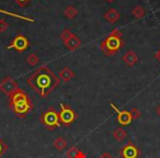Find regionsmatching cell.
I'll return each mask as SVG.
<instances>
[{
  "label": "cell",
  "mask_w": 160,
  "mask_h": 158,
  "mask_svg": "<svg viewBox=\"0 0 160 158\" xmlns=\"http://www.w3.org/2000/svg\"><path fill=\"white\" fill-rule=\"evenodd\" d=\"M30 46V42L24 35H17L7 46V49H16L17 52H24Z\"/></svg>",
  "instance_id": "52a82bcc"
},
{
  "label": "cell",
  "mask_w": 160,
  "mask_h": 158,
  "mask_svg": "<svg viewBox=\"0 0 160 158\" xmlns=\"http://www.w3.org/2000/svg\"><path fill=\"white\" fill-rule=\"evenodd\" d=\"M123 62H124L127 66L133 67L134 65L138 62V56L136 55V53L134 51H128L123 56Z\"/></svg>",
  "instance_id": "7c38bea8"
},
{
  "label": "cell",
  "mask_w": 160,
  "mask_h": 158,
  "mask_svg": "<svg viewBox=\"0 0 160 158\" xmlns=\"http://www.w3.org/2000/svg\"><path fill=\"white\" fill-rule=\"evenodd\" d=\"M0 12L3 14H7V16H10V17H13V18H17V19H21V20H24V21H28V22H34V20L32 18H28V17H23V16H20V14H16V13H12V12H9L7 10H3V9H0Z\"/></svg>",
  "instance_id": "d6986e66"
},
{
  "label": "cell",
  "mask_w": 160,
  "mask_h": 158,
  "mask_svg": "<svg viewBox=\"0 0 160 158\" xmlns=\"http://www.w3.org/2000/svg\"><path fill=\"white\" fill-rule=\"evenodd\" d=\"M132 14H133L136 19H142V18H144V17H145L146 11H145L144 8L140 7V6H136V7L132 10Z\"/></svg>",
  "instance_id": "ac0fdd59"
},
{
  "label": "cell",
  "mask_w": 160,
  "mask_h": 158,
  "mask_svg": "<svg viewBox=\"0 0 160 158\" xmlns=\"http://www.w3.org/2000/svg\"><path fill=\"white\" fill-rule=\"evenodd\" d=\"M113 137L118 142H122L127 137V132L122 127H118V129H115L113 131Z\"/></svg>",
  "instance_id": "2e32d148"
},
{
  "label": "cell",
  "mask_w": 160,
  "mask_h": 158,
  "mask_svg": "<svg viewBox=\"0 0 160 158\" xmlns=\"http://www.w3.org/2000/svg\"><path fill=\"white\" fill-rule=\"evenodd\" d=\"M124 45L122 38L120 36H115L113 34L110 33L104 40L101 42L100 44V49L102 51V53L105 56H112L114 54H116L122 46Z\"/></svg>",
  "instance_id": "3957f363"
},
{
  "label": "cell",
  "mask_w": 160,
  "mask_h": 158,
  "mask_svg": "<svg viewBox=\"0 0 160 158\" xmlns=\"http://www.w3.org/2000/svg\"><path fill=\"white\" fill-rule=\"evenodd\" d=\"M40 121L48 130H55L60 126L59 113L56 112L54 108H48L46 111L42 112L40 116Z\"/></svg>",
  "instance_id": "277c9868"
},
{
  "label": "cell",
  "mask_w": 160,
  "mask_h": 158,
  "mask_svg": "<svg viewBox=\"0 0 160 158\" xmlns=\"http://www.w3.org/2000/svg\"><path fill=\"white\" fill-rule=\"evenodd\" d=\"M19 89V86L14 79L11 77H6L0 81V91L5 94L6 96H11L13 92H16Z\"/></svg>",
  "instance_id": "8992f818"
},
{
  "label": "cell",
  "mask_w": 160,
  "mask_h": 158,
  "mask_svg": "<svg viewBox=\"0 0 160 158\" xmlns=\"http://www.w3.org/2000/svg\"><path fill=\"white\" fill-rule=\"evenodd\" d=\"M73 33H71L70 31H69L68 29H65L64 31L62 32V34H60V38H62V42H66L67 40H68V38H71V35H72Z\"/></svg>",
  "instance_id": "44dd1931"
},
{
  "label": "cell",
  "mask_w": 160,
  "mask_h": 158,
  "mask_svg": "<svg viewBox=\"0 0 160 158\" xmlns=\"http://www.w3.org/2000/svg\"><path fill=\"white\" fill-rule=\"evenodd\" d=\"M111 108L116 112V113H118L116 120H118V124L124 125V126L131 124V122L133 121V118H132L129 111H127V110H120L118 108L115 107V104H114V103H111Z\"/></svg>",
  "instance_id": "9c48e42d"
},
{
  "label": "cell",
  "mask_w": 160,
  "mask_h": 158,
  "mask_svg": "<svg viewBox=\"0 0 160 158\" xmlns=\"http://www.w3.org/2000/svg\"><path fill=\"white\" fill-rule=\"evenodd\" d=\"M75 77H76V74L73 73V70H71V68H69V67H64V68L59 71V74H58V78H59L62 81H64V83H68V81H70L71 79Z\"/></svg>",
  "instance_id": "8fae6325"
},
{
  "label": "cell",
  "mask_w": 160,
  "mask_h": 158,
  "mask_svg": "<svg viewBox=\"0 0 160 158\" xmlns=\"http://www.w3.org/2000/svg\"><path fill=\"white\" fill-rule=\"evenodd\" d=\"M8 28H9V24H8L7 21L5 19H0V33L6 32L8 30Z\"/></svg>",
  "instance_id": "603a6c76"
},
{
  "label": "cell",
  "mask_w": 160,
  "mask_h": 158,
  "mask_svg": "<svg viewBox=\"0 0 160 158\" xmlns=\"http://www.w3.org/2000/svg\"><path fill=\"white\" fill-rule=\"evenodd\" d=\"M98 158H113V156H112L110 153H103V154H101Z\"/></svg>",
  "instance_id": "4316f807"
},
{
  "label": "cell",
  "mask_w": 160,
  "mask_h": 158,
  "mask_svg": "<svg viewBox=\"0 0 160 158\" xmlns=\"http://www.w3.org/2000/svg\"><path fill=\"white\" fill-rule=\"evenodd\" d=\"M64 44H65V46L69 49V51H76V49H78L80 46H81V40H80L77 35L72 34L71 38H68Z\"/></svg>",
  "instance_id": "30bf717a"
},
{
  "label": "cell",
  "mask_w": 160,
  "mask_h": 158,
  "mask_svg": "<svg viewBox=\"0 0 160 158\" xmlns=\"http://www.w3.org/2000/svg\"><path fill=\"white\" fill-rule=\"evenodd\" d=\"M78 114L65 103H60V112H59V121L60 125L68 127L77 120Z\"/></svg>",
  "instance_id": "5b68a950"
},
{
  "label": "cell",
  "mask_w": 160,
  "mask_h": 158,
  "mask_svg": "<svg viewBox=\"0 0 160 158\" xmlns=\"http://www.w3.org/2000/svg\"><path fill=\"white\" fill-rule=\"evenodd\" d=\"M121 18V14H120V12L118 11V10H115V9H110L109 11H107L104 13V19H105V21H108L109 23H114V22H116V21L118 20V19Z\"/></svg>",
  "instance_id": "5bb4252c"
},
{
  "label": "cell",
  "mask_w": 160,
  "mask_h": 158,
  "mask_svg": "<svg viewBox=\"0 0 160 158\" xmlns=\"http://www.w3.org/2000/svg\"><path fill=\"white\" fill-rule=\"evenodd\" d=\"M105 1H108V3H113L114 0H105Z\"/></svg>",
  "instance_id": "f546056e"
},
{
  "label": "cell",
  "mask_w": 160,
  "mask_h": 158,
  "mask_svg": "<svg viewBox=\"0 0 160 158\" xmlns=\"http://www.w3.org/2000/svg\"><path fill=\"white\" fill-rule=\"evenodd\" d=\"M67 158H87V155L82 150H80L76 146H71L68 150L66 151Z\"/></svg>",
  "instance_id": "4fadbf2b"
},
{
  "label": "cell",
  "mask_w": 160,
  "mask_h": 158,
  "mask_svg": "<svg viewBox=\"0 0 160 158\" xmlns=\"http://www.w3.org/2000/svg\"><path fill=\"white\" fill-rule=\"evenodd\" d=\"M155 57L157 58V59H158V60H159V62H160V49H159V51L157 52V53L155 54Z\"/></svg>",
  "instance_id": "83f0119b"
},
{
  "label": "cell",
  "mask_w": 160,
  "mask_h": 158,
  "mask_svg": "<svg viewBox=\"0 0 160 158\" xmlns=\"http://www.w3.org/2000/svg\"><path fill=\"white\" fill-rule=\"evenodd\" d=\"M25 62H27L30 66H36V64L40 62V58H38V56L36 55V54L31 53L30 55L27 56V58H25Z\"/></svg>",
  "instance_id": "ffe728a7"
},
{
  "label": "cell",
  "mask_w": 160,
  "mask_h": 158,
  "mask_svg": "<svg viewBox=\"0 0 160 158\" xmlns=\"http://www.w3.org/2000/svg\"><path fill=\"white\" fill-rule=\"evenodd\" d=\"M129 113H131L133 120H136V119L140 118V115H142V112H140L137 108H132L131 111H129Z\"/></svg>",
  "instance_id": "7402d4cb"
},
{
  "label": "cell",
  "mask_w": 160,
  "mask_h": 158,
  "mask_svg": "<svg viewBox=\"0 0 160 158\" xmlns=\"http://www.w3.org/2000/svg\"><path fill=\"white\" fill-rule=\"evenodd\" d=\"M7 149H8L7 144H6V143L3 142L1 138H0V158H1V156H2L6 151H7Z\"/></svg>",
  "instance_id": "cb8c5ba5"
},
{
  "label": "cell",
  "mask_w": 160,
  "mask_h": 158,
  "mask_svg": "<svg viewBox=\"0 0 160 158\" xmlns=\"http://www.w3.org/2000/svg\"><path fill=\"white\" fill-rule=\"evenodd\" d=\"M8 103L13 113L21 119L25 118L34 108L30 97L21 88L8 97Z\"/></svg>",
  "instance_id": "7a4b0ae2"
},
{
  "label": "cell",
  "mask_w": 160,
  "mask_h": 158,
  "mask_svg": "<svg viewBox=\"0 0 160 158\" xmlns=\"http://www.w3.org/2000/svg\"><path fill=\"white\" fill-rule=\"evenodd\" d=\"M111 34H113V35H115V36H120V38H122V31H121V30H118V29L113 30V31L111 32Z\"/></svg>",
  "instance_id": "484cf974"
},
{
  "label": "cell",
  "mask_w": 160,
  "mask_h": 158,
  "mask_svg": "<svg viewBox=\"0 0 160 158\" xmlns=\"http://www.w3.org/2000/svg\"><path fill=\"white\" fill-rule=\"evenodd\" d=\"M28 85L41 98H46L59 85L60 79L47 66H41L27 79Z\"/></svg>",
  "instance_id": "6da1fadb"
},
{
  "label": "cell",
  "mask_w": 160,
  "mask_h": 158,
  "mask_svg": "<svg viewBox=\"0 0 160 158\" xmlns=\"http://www.w3.org/2000/svg\"><path fill=\"white\" fill-rule=\"evenodd\" d=\"M14 1H16L20 7H25V6L30 3V0H14Z\"/></svg>",
  "instance_id": "d4e9b609"
},
{
  "label": "cell",
  "mask_w": 160,
  "mask_h": 158,
  "mask_svg": "<svg viewBox=\"0 0 160 158\" xmlns=\"http://www.w3.org/2000/svg\"><path fill=\"white\" fill-rule=\"evenodd\" d=\"M64 14L67 19H75L78 16V10L73 6H68L66 9L64 10Z\"/></svg>",
  "instance_id": "e0dca14e"
},
{
  "label": "cell",
  "mask_w": 160,
  "mask_h": 158,
  "mask_svg": "<svg viewBox=\"0 0 160 158\" xmlns=\"http://www.w3.org/2000/svg\"><path fill=\"white\" fill-rule=\"evenodd\" d=\"M120 155L122 158H138L140 155V151L135 144L128 142L124 147L121 148Z\"/></svg>",
  "instance_id": "ba28073f"
},
{
  "label": "cell",
  "mask_w": 160,
  "mask_h": 158,
  "mask_svg": "<svg viewBox=\"0 0 160 158\" xmlns=\"http://www.w3.org/2000/svg\"><path fill=\"white\" fill-rule=\"evenodd\" d=\"M67 145H68L67 144V140H65L64 137H57V138H55L53 142V146L55 147L58 151H62V150H64V149H66Z\"/></svg>",
  "instance_id": "9a60e30c"
},
{
  "label": "cell",
  "mask_w": 160,
  "mask_h": 158,
  "mask_svg": "<svg viewBox=\"0 0 160 158\" xmlns=\"http://www.w3.org/2000/svg\"><path fill=\"white\" fill-rule=\"evenodd\" d=\"M156 113H157V115L160 118V104L157 107V109H156Z\"/></svg>",
  "instance_id": "f1b7e54d"
}]
</instances>
